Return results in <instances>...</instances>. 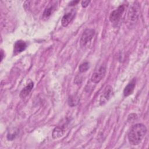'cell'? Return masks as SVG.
I'll return each mask as SVG.
<instances>
[{"label": "cell", "mask_w": 149, "mask_h": 149, "mask_svg": "<svg viewBox=\"0 0 149 149\" xmlns=\"http://www.w3.org/2000/svg\"><path fill=\"white\" fill-rule=\"evenodd\" d=\"M147 133V128L141 123L133 125L128 134V140L131 145L136 146L141 143Z\"/></svg>", "instance_id": "obj_1"}, {"label": "cell", "mask_w": 149, "mask_h": 149, "mask_svg": "<svg viewBox=\"0 0 149 149\" xmlns=\"http://www.w3.org/2000/svg\"><path fill=\"white\" fill-rule=\"evenodd\" d=\"M94 34L95 31L93 29H87L84 31L80 41V45L81 48L84 49L89 45L94 36Z\"/></svg>", "instance_id": "obj_2"}, {"label": "cell", "mask_w": 149, "mask_h": 149, "mask_svg": "<svg viewBox=\"0 0 149 149\" xmlns=\"http://www.w3.org/2000/svg\"><path fill=\"white\" fill-rule=\"evenodd\" d=\"M125 6L124 5H120L116 10L112 11L109 16V20L113 23H118L122 18L125 12Z\"/></svg>", "instance_id": "obj_3"}, {"label": "cell", "mask_w": 149, "mask_h": 149, "mask_svg": "<svg viewBox=\"0 0 149 149\" xmlns=\"http://www.w3.org/2000/svg\"><path fill=\"white\" fill-rule=\"evenodd\" d=\"M139 16V7L137 5H136L135 3L131 6L130 9H129L128 13H127V20L129 22V23H134L137 22L138 20Z\"/></svg>", "instance_id": "obj_4"}, {"label": "cell", "mask_w": 149, "mask_h": 149, "mask_svg": "<svg viewBox=\"0 0 149 149\" xmlns=\"http://www.w3.org/2000/svg\"><path fill=\"white\" fill-rule=\"evenodd\" d=\"M113 94V88L112 86L108 85L106 86L103 92L102 93L100 98V104L101 105H103L106 104L108 100L111 98Z\"/></svg>", "instance_id": "obj_5"}, {"label": "cell", "mask_w": 149, "mask_h": 149, "mask_svg": "<svg viewBox=\"0 0 149 149\" xmlns=\"http://www.w3.org/2000/svg\"><path fill=\"white\" fill-rule=\"evenodd\" d=\"M106 72V69L104 66H101L97 70L94 72L91 76V80L94 83H98L104 77Z\"/></svg>", "instance_id": "obj_6"}, {"label": "cell", "mask_w": 149, "mask_h": 149, "mask_svg": "<svg viewBox=\"0 0 149 149\" xmlns=\"http://www.w3.org/2000/svg\"><path fill=\"white\" fill-rule=\"evenodd\" d=\"M26 47H27V44L24 41L22 40L17 41L14 44V47H13L14 54L16 55L23 52L26 49Z\"/></svg>", "instance_id": "obj_7"}, {"label": "cell", "mask_w": 149, "mask_h": 149, "mask_svg": "<svg viewBox=\"0 0 149 149\" xmlns=\"http://www.w3.org/2000/svg\"><path fill=\"white\" fill-rule=\"evenodd\" d=\"M74 16H75V12L73 10H72L71 12H69L65 14L61 20V24L62 26L63 27L67 26L73 19Z\"/></svg>", "instance_id": "obj_8"}, {"label": "cell", "mask_w": 149, "mask_h": 149, "mask_svg": "<svg viewBox=\"0 0 149 149\" xmlns=\"http://www.w3.org/2000/svg\"><path fill=\"white\" fill-rule=\"evenodd\" d=\"M136 86V79H132L125 87L123 90V95L125 97H128L131 95L134 90Z\"/></svg>", "instance_id": "obj_9"}, {"label": "cell", "mask_w": 149, "mask_h": 149, "mask_svg": "<svg viewBox=\"0 0 149 149\" xmlns=\"http://www.w3.org/2000/svg\"><path fill=\"white\" fill-rule=\"evenodd\" d=\"M34 87V83L33 82H30L29 83L26 87H24L22 91L20 93V97L21 98H24L26 97H27L28 95V94L30 93V91H31V90L33 89Z\"/></svg>", "instance_id": "obj_10"}, {"label": "cell", "mask_w": 149, "mask_h": 149, "mask_svg": "<svg viewBox=\"0 0 149 149\" xmlns=\"http://www.w3.org/2000/svg\"><path fill=\"white\" fill-rule=\"evenodd\" d=\"M63 134V130L59 127H55L52 132V137L54 139L60 137Z\"/></svg>", "instance_id": "obj_11"}, {"label": "cell", "mask_w": 149, "mask_h": 149, "mask_svg": "<svg viewBox=\"0 0 149 149\" xmlns=\"http://www.w3.org/2000/svg\"><path fill=\"white\" fill-rule=\"evenodd\" d=\"M55 10V7L52 5H49L46 9H45L44 13H43V16L45 18L51 16V15L53 13V12Z\"/></svg>", "instance_id": "obj_12"}, {"label": "cell", "mask_w": 149, "mask_h": 149, "mask_svg": "<svg viewBox=\"0 0 149 149\" xmlns=\"http://www.w3.org/2000/svg\"><path fill=\"white\" fill-rule=\"evenodd\" d=\"M89 68H90V65H89L88 62H83V63H81L79 66V70L80 72L83 73V72H86L89 69Z\"/></svg>", "instance_id": "obj_13"}, {"label": "cell", "mask_w": 149, "mask_h": 149, "mask_svg": "<svg viewBox=\"0 0 149 149\" xmlns=\"http://www.w3.org/2000/svg\"><path fill=\"white\" fill-rule=\"evenodd\" d=\"M78 102V98H76L74 97H70L69 99V105L73 107L76 105L77 104Z\"/></svg>", "instance_id": "obj_14"}, {"label": "cell", "mask_w": 149, "mask_h": 149, "mask_svg": "<svg viewBox=\"0 0 149 149\" xmlns=\"http://www.w3.org/2000/svg\"><path fill=\"white\" fill-rule=\"evenodd\" d=\"M90 1H81V3L82 7H83V8H86V7L88 5V4L90 3Z\"/></svg>", "instance_id": "obj_15"}, {"label": "cell", "mask_w": 149, "mask_h": 149, "mask_svg": "<svg viewBox=\"0 0 149 149\" xmlns=\"http://www.w3.org/2000/svg\"><path fill=\"white\" fill-rule=\"evenodd\" d=\"M79 2V1H72L71 2H70L69 3V5L70 6H73V5H75L76 4H77V3Z\"/></svg>", "instance_id": "obj_16"}, {"label": "cell", "mask_w": 149, "mask_h": 149, "mask_svg": "<svg viewBox=\"0 0 149 149\" xmlns=\"http://www.w3.org/2000/svg\"><path fill=\"white\" fill-rule=\"evenodd\" d=\"M1 61H2L3 57V53L2 50H1Z\"/></svg>", "instance_id": "obj_17"}]
</instances>
